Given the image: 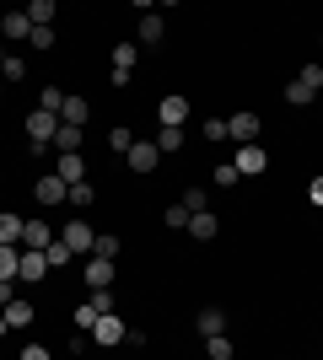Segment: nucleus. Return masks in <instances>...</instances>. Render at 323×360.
I'll return each instance as SVG.
<instances>
[{"mask_svg": "<svg viewBox=\"0 0 323 360\" xmlns=\"http://www.w3.org/2000/svg\"><path fill=\"white\" fill-rule=\"evenodd\" d=\"M49 269H65V264H70V258H76V253H70V248H65V242H54V248H49Z\"/></svg>", "mask_w": 323, "mask_h": 360, "instance_id": "72a5a7b5", "label": "nucleus"}, {"mask_svg": "<svg viewBox=\"0 0 323 360\" xmlns=\"http://www.w3.org/2000/svg\"><path fill=\"white\" fill-rule=\"evenodd\" d=\"M162 221H167L172 231H189V210H184V205H167V210H162Z\"/></svg>", "mask_w": 323, "mask_h": 360, "instance_id": "473e14b6", "label": "nucleus"}, {"mask_svg": "<svg viewBox=\"0 0 323 360\" xmlns=\"http://www.w3.org/2000/svg\"><path fill=\"white\" fill-rule=\"evenodd\" d=\"M60 242H65V248H70V253H87V258H92V242H97V226H87V221H70V226H60Z\"/></svg>", "mask_w": 323, "mask_h": 360, "instance_id": "7ed1b4c3", "label": "nucleus"}, {"mask_svg": "<svg viewBox=\"0 0 323 360\" xmlns=\"http://www.w3.org/2000/svg\"><path fill=\"white\" fill-rule=\"evenodd\" d=\"M0 65H6V49H0Z\"/></svg>", "mask_w": 323, "mask_h": 360, "instance_id": "c03bdc74", "label": "nucleus"}, {"mask_svg": "<svg viewBox=\"0 0 323 360\" xmlns=\"http://www.w3.org/2000/svg\"><path fill=\"white\" fill-rule=\"evenodd\" d=\"M65 199H70V210H87V205L97 199V188H92V183H70V194H65Z\"/></svg>", "mask_w": 323, "mask_h": 360, "instance_id": "b1692460", "label": "nucleus"}, {"mask_svg": "<svg viewBox=\"0 0 323 360\" xmlns=\"http://www.w3.org/2000/svg\"><path fill=\"white\" fill-rule=\"evenodd\" d=\"M205 355H210V360H232V339H227V333L205 339Z\"/></svg>", "mask_w": 323, "mask_h": 360, "instance_id": "c756f323", "label": "nucleus"}, {"mask_svg": "<svg viewBox=\"0 0 323 360\" xmlns=\"http://www.w3.org/2000/svg\"><path fill=\"white\" fill-rule=\"evenodd\" d=\"M0 38H32L27 11H6V16H0Z\"/></svg>", "mask_w": 323, "mask_h": 360, "instance_id": "2eb2a0df", "label": "nucleus"}, {"mask_svg": "<svg viewBox=\"0 0 323 360\" xmlns=\"http://www.w3.org/2000/svg\"><path fill=\"white\" fill-rule=\"evenodd\" d=\"M205 140H227V119H205Z\"/></svg>", "mask_w": 323, "mask_h": 360, "instance_id": "58836bf2", "label": "nucleus"}, {"mask_svg": "<svg viewBox=\"0 0 323 360\" xmlns=\"http://www.w3.org/2000/svg\"><path fill=\"white\" fill-rule=\"evenodd\" d=\"M215 231H221V221H215L210 210H200V215H189V237H194V242H210Z\"/></svg>", "mask_w": 323, "mask_h": 360, "instance_id": "f3484780", "label": "nucleus"}, {"mask_svg": "<svg viewBox=\"0 0 323 360\" xmlns=\"http://www.w3.org/2000/svg\"><path fill=\"white\" fill-rule=\"evenodd\" d=\"M27 22H32V27H54V0H32Z\"/></svg>", "mask_w": 323, "mask_h": 360, "instance_id": "412c9836", "label": "nucleus"}, {"mask_svg": "<svg viewBox=\"0 0 323 360\" xmlns=\"http://www.w3.org/2000/svg\"><path fill=\"white\" fill-rule=\"evenodd\" d=\"M6 323H11V328H32V301L16 296L11 307H6Z\"/></svg>", "mask_w": 323, "mask_h": 360, "instance_id": "6ab92c4d", "label": "nucleus"}, {"mask_svg": "<svg viewBox=\"0 0 323 360\" xmlns=\"http://www.w3.org/2000/svg\"><path fill=\"white\" fill-rule=\"evenodd\" d=\"M92 258H113V264H119V231H97Z\"/></svg>", "mask_w": 323, "mask_h": 360, "instance_id": "aec40b11", "label": "nucleus"}, {"mask_svg": "<svg viewBox=\"0 0 323 360\" xmlns=\"http://www.w3.org/2000/svg\"><path fill=\"white\" fill-rule=\"evenodd\" d=\"M11 301H16V280H0V312H6Z\"/></svg>", "mask_w": 323, "mask_h": 360, "instance_id": "a19ab883", "label": "nucleus"}, {"mask_svg": "<svg viewBox=\"0 0 323 360\" xmlns=\"http://www.w3.org/2000/svg\"><path fill=\"white\" fill-rule=\"evenodd\" d=\"M113 274H119L113 258H87V274H81V280H87L92 290H108V285H113Z\"/></svg>", "mask_w": 323, "mask_h": 360, "instance_id": "9d476101", "label": "nucleus"}, {"mask_svg": "<svg viewBox=\"0 0 323 360\" xmlns=\"http://www.w3.org/2000/svg\"><path fill=\"white\" fill-rule=\"evenodd\" d=\"M22 75H27V60H16V54H6V65H0V81H6V86H16Z\"/></svg>", "mask_w": 323, "mask_h": 360, "instance_id": "a878e982", "label": "nucleus"}, {"mask_svg": "<svg viewBox=\"0 0 323 360\" xmlns=\"http://www.w3.org/2000/svg\"><path fill=\"white\" fill-rule=\"evenodd\" d=\"M232 167H237V178H264V172H270V150L264 146H237Z\"/></svg>", "mask_w": 323, "mask_h": 360, "instance_id": "f03ea898", "label": "nucleus"}, {"mask_svg": "<svg viewBox=\"0 0 323 360\" xmlns=\"http://www.w3.org/2000/svg\"><path fill=\"white\" fill-rule=\"evenodd\" d=\"M108 146H113V156H129V146H135V135H129L124 124H113V129H108Z\"/></svg>", "mask_w": 323, "mask_h": 360, "instance_id": "393cba45", "label": "nucleus"}, {"mask_svg": "<svg viewBox=\"0 0 323 360\" xmlns=\"http://www.w3.org/2000/svg\"><path fill=\"white\" fill-rule=\"evenodd\" d=\"M54 150H60V156H70V150H81V129H70V124H60V135H54Z\"/></svg>", "mask_w": 323, "mask_h": 360, "instance_id": "5701e85b", "label": "nucleus"}, {"mask_svg": "<svg viewBox=\"0 0 323 360\" xmlns=\"http://www.w3.org/2000/svg\"><path fill=\"white\" fill-rule=\"evenodd\" d=\"M97 317H103V312H97L92 301H81V307H76V333H92V328H97Z\"/></svg>", "mask_w": 323, "mask_h": 360, "instance_id": "cd10ccee", "label": "nucleus"}, {"mask_svg": "<svg viewBox=\"0 0 323 360\" xmlns=\"http://www.w3.org/2000/svg\"><path fill=\"white\" fill-rule=\"evenodd\" d=\"M65 194H70V183H65L60 172H44V178L32 183V199H38V205H60Z\"/></svg>", "mask_w": 323, "mask_h": 360, "instance_id": "423d86ee", "label": "nucleus"}, {"mask_svg": "<svg viewBox=\"0 0 323 360\" xmlns=\"http://www.w3.org/2000/svg\"><path fill=\"white\" fill-rule=\"evenodd\" d=\"M308 199H312V205L323 210V178H312V183H308Z\"/></svg>", "mask_w": 323, "mask_h": 360, "instance_id": "79ce46f5", "label": "nucleus"}, {"mask_svg": "<svg viewBox=\"0 0 323 360\" xmlns=\"http://www.w3.org/2000/svg\"><path fill=\"white\" fill-rule=\"evenodd\" d=\"M124 162H129V172H140V178H146V172H156V162H162V146H156V140H135Z\"/></svg>", "mask_w": 323, "mask_h": 360, "instance_id": "20e7f679", "label": "nucleus"}, {"mask_svg": "<svg viewBox=\"0 0 323 360\" xmlns=\"http://www.w3.org/2000/svg\"><path fill=\"white\" fill-rule=\"evenodd\" d=\"M162 32H167L162 11H146V16H140V27H135V38H140V44H162Z\"/></svg>", "mask_w": 323, "mask_h": 360, "instance_id": "ddd939ff", "label": "nucleus"}, {"mask_svg": "<svg viewBox=\"0 0 323 360\" xmlns=\"http://www.w3.org/2000/svg\"><path fill=\"white\" fill-rule=\"evenodd\" d=\"M318 97H323V86H318Z\"/></svg>", "mask_w": 323, "mask_h": 360, "instance_id": "49530a36", "label": "nucleus"}, {"mask_svg": "<svg viewBox=\"0 0 323 360\" xmlns=\"http://www.w3.org/2000/svg\"><path fill=\"white\" fill-rule=\"evenodd\" d=\"M124 333H129V328H124V317H119V312H108V317H97V328H92V345L113 349V345L124 339Z\"/></svg>", "mask_w": 323, "mask_h": 360, "instance_id": "1a4fd4ad", "label": "nucleus"}, {"mask_svg": "<svg viewBox=\"0 0 323 360\" xmlns=\"http://www.w3.org/2000/svg\"><path fill=\"white\" fill-rule=\"evenodd\" d=\"M194 328H200V339H215V333H227V312H221V307H205V312L194 317Z\"/></svg>", "mask_w": 323, "mask_h": 360, "instance_id": "f8f14e48", "label": "nucleus"}, {"mask_svg": "<svg viewBox=\"0 0 323 360\" xmlns=\"http://www.w3.org/2000/svg\"><path fill=\"white\" fill-rule=\"evenodd\" d=\"M210 183H215V188H232V183H243V178H237V167H232V162H221L210 172Z\"/></svg>", "mask_w": 323, "mask_h": 360, "instance_id": "2f4dec72", "label": "nucleus"}, {"mask_svg": "<svg viewBox=\"0 0 323 360\" xmlns=\"http://www.w3.org/2000/svg\"><path fill=\"white\" fill-rule=\"evenodd\" d=\"M156 119H162V129H184L189 124V97H162V103H156Z\"/></svg>", "mask_w": 323, "mask_h": 360, "instance_id": "0eeeda50", "label": "nucleus"}, {"mask_svg": "<svg viewBox=\"0 0 323 360\" xmlns=\"http://www.w3.org/2000/svg\"><path fill=\"white\" fill-rule=\"evenodd\" d=\"M6 333H11V323H6V312H0V339H6Z\"/></svg>", "mask_w": 323, "mask_h": 360, "instance_id": "37998d69", "label": "nucleus"}, {"mask_svg": "<svg viewBox=\"0 0 323 360\" xmlns=\"http://www.w3.org/2000/svg\"><path fill=\"white\" fill-rule=\"evenodd\" d=\"M92 307H97V312H119V296H113V290H92Z\"/></svg>", "mask_w": 323, "mask_h": 360, "instance_id": "c9c22d12", "label": "nucleus"}, {"mask_svg": "<svg viewBox=\"0 0 323 360\" xmlns=\"http://www.w3.org/2000/svg\"><path fill=\"white\" fill-rule=\"evenodd\" d=\"M54 242H60V231H54L49 221H27V226H22V248H38V253H49Z\"/></svg>", "mask_w": 323, "mask_h": 360, "instance_id": "6e6552de", "label": "nucleus"}, {"mask_svg": "<svg viewBox=\"0 0 323 360\" xmlns=\"http://www.w3.org/2000/svg\"><path fill=\"white\" fill-rule=\"evenodd\" d=\"M49 274V258L38 248H22V264H16V280H44Z\"/></svg>", "mask_w": 323, "mask_h": 360, "instance_id": "9b49d317", "label": "nucleus"}, {"mask_svg": "<svg viewBox=\"0 0 323 360\" xmlns=\"http://www.w3.org/2000/svg\"><path fill=\"white\" fill-rule=\"evenodd\" d=\"M156 146H162V156H167V150H184V129H162Z\"/></svg>", "mask_w": 323, "mask_h": 360, "instance_id": "f704fd0d", "label": "nucleus"}, {"mask_svg": "<svg viewBox=\"0 0 323 360\" xmlns=\"http://www.w3.org/2000/svg\"><path fill=\"white\" fill-rule=\"evenodd\" d=\"M32 49L49 54V49H54V27H32Z\"/></svg>", "mask_w": 323, "mask_h": 360, "instance_id": "4c0bfd02", "label": "nucleus"}, {"mask_svg": "<svg viewBox=\"0 0 323 360\" xmlns=\"http://www.w3.org/2000/svg\"><path fill=\"white\" fill-rule=\"evenodd\" d=\"M259 113H232L227 119V140H237V146H253V140H259Z\"/></svg>", "mask_w": 323, "mask_h": 360, "instance_id": "39448f33", "label": "nucleus"}, {"mask_svg": "<svg viewBox=\"0 0 323 360\" xmlns=\"http://www.w3.org/2000/svg\"><path fill=\"white\" fill-rule=\"evenodd\" d=\"M286 103H291V108H308V103H318V91H312L308 81H291V86H286Z\"/></svg>", "mask_w": 323, "mask_h": 360, "instance_id": "4be33fe9", "label": "nucleus"}, {"mask_svg": "<svg viewBox=\"0 0 323 360\" xmlns=\"http://www.w3.org/2000/svg\"><path fill=\"white\" fill-rule=\"evenodd\" d=\"M16 264H22V248H0V280H16Z\"/></svg>", "mask_w": 323, "mask_h": 360, "instance_id": "c85d7f7f", "label": "nucleus"}, {"mask_svg": "<svg viewBox=\"0 0 323 360\" xmlns=\"http://www.w3.org/2000/svg\"><path fill=\"white\" fill-rule=\"evenodd\" d=\"M92 119V103H81V97H65L60 108V124H70V129H81V124Z\"/></svg>", "mask_w": 323, "mask_h": 360, "instance_id": "dca6fc26", "label": "nucleus"}, {"mask_svg": "<svg viewBox=\"0 0 323 360\" xmlns=\"http://www.w3.org/2000/svg\"><path fill=\"white\" fill-rule=\"evenodd\" d=\"M22 215H11V210H0V248H22Z\"/></svg>", "mask_w": 323, "mask_h": 360, "instance_id": "4468645a", "label": "nucleus"}, {"mask_svg": "<svg viewBox=\"0 0 323 360\" xmlns=\"http://www.w3.org/2000/svg\"><path fill=\"white\" fill-rule=\"evenodd\" d=\"M54 135H60V113L32 108V113H27V140H32V150H49V146H54Z\"/></svg>", "mask_w": 323, "mask_h": 360, "instance_id": "f257e3e1", "label": "nucleus"}, {"mask_svg": "<svg viewBox=\"0 0 323 360\" xmlns=\"http://www.w3.org/2000/svg\"><path fill=\"white\" fill-rule=\"evenodd\" d=\"M135 60H140V44H119L113 49V70H135Z\"/></svg>", "mask_w": 323, "mask_h": 360, "instance_id": "bb28decb", "label": "nucleus"}, {"mask_svg": "<svg viewBox=\"0 0 323 360\" xmlns=\"http://www.w3.org/2000/svg\"><path fill=\"white\" fill-rule=\"evenodd\" d=\"M0 91H6V81H0Z\"/></svg>", "mask_w": 323, "mask_h": 360, "instance_id": "a18cd8bd", "label": "nucleus"}, {"mask_svg": "<svg viewBox=\"0 0 323 360\" xmlns=\"http://www.w3.org/2000/svg\"><path fill=\"white\" fill-rule=\"evenodd\" d=\"M65 183H87V162H81V150H70V156H60V167H54Z\"/></svg>", "mask_w": 323, "mask_h": 360, "instance_id": "a211bd4d", "label": "nucleus"}, {"mask_svg": "<svg viewBox=\"0 0 323 360\" xmlns=\"http://www.w3.org/2000/svg\"><path fill=\"white\" fill-rule=\"evenodd\" d=\"M178 205H184L189 215H200V210H205V188H184V199H178Z\"/></svg>", "mask_w": 323, "mask_h": 360, "instance_id": "e433bc0d", "label": "nucleus"}, {"mask_svg": "<svg viewBox=\"0 0 323 360\" xmlns=\"http://www.w3.org/2000/svg\"><path fill=\"white\" fill-rule=\"evenodd\" d=\"M16 360H54V355H49V345H27V349H22Z\"/></svg>", "mask_w": 323, "mask_h": 360, "instance_id": "ea45409f", "label": "nucleus"}, {"mask_svg": "<svg viewBox=\"0 0 323 360\" xmlns=\"http://www.w3.org/2000/svg\"><path fill=\"white\" fill-rule=\"evenodd\" d=\"M38 108H49V113H60V108H65V91H60V86H44V91H38Z\"/></svg>", "mask_w": 323, "mask_h": 360, "instance_id": "7c9ffc66", "label": "nucleus"}]
</instances>
